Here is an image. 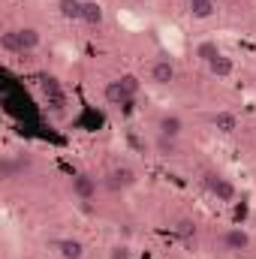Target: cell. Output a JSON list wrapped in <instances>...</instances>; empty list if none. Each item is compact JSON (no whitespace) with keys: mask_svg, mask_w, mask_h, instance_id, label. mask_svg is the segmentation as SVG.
I'll use <instances>...</instances> for the list:
<instances>
[{"mask_svg":"<svg viewBox=\"0 0 256 259\" xmlns=\"http://www.w3.org/2000/svg\"><path fill=\"white\" fill-rule=\"evenodd\" d=\"M39 42H42V36H39L36 27H12V30L3 33V49L12 52V55L33 52V49H39Z\"/></svg>","mask_w":256,"mask_h":259,"instance_id":"obj_1","label":"cell"},{"mask_svg":"<svg viewBox=\"0 0 256 259\" xmlns=\"http://www.w3.org/2000/svg\"><path fill=\"white\" fill-rule=\"evenodd\" d=\"M157 39H160V46H163V52H166L169 58H181L184 49H187L184 33H181L175 24H160V27H157Z\"/></svg>","mask_w":256,"mask_h":259,"instance_id":"obj_2","label":"cell"},{"mask_svg":"<svg viewBox=\"0 0 256 259\" xmlns=\"http://www.w3.org/2000/svg\"><path fill=\"white\" fill-rule=\"evenodd\" d=\"M205 190L214 196L217 202H232L235 193H238V190H235V184H232L229 178L217 175V172H208V175H205Z\"/></svg>","mask_w":256,"mask_h":259,"instance_id":"obj_3","label":"cell"},{"mask_svg":"<svg viewBox=\"0 0 256 259\" xmlns=\"http://www.w3.org/2000/svg\"><path fill=\"white\" fill-rule=\"evenodd\" d=\"M103 97H106L112 106H130L136 94L130 91L121 78H115V81H106V88H103Z\"/></svg>","mask_w":256,"mask_h":259,"instance_id":"obj_4","label":"cell"},{"mask_svg":"<svg viewBox=\"0 0 256 259\" xmlns=\"http://www.w3.org/2000/svg\"><path fill=\"white\" fill-rule=\"evenodd\" d=\"M223 247H226L229 253H241V250L250 247V235H247L241 226H232V229L223 232Z\"/></svg>","mask_w":256,"mask_h":259,"instance_id":"obj_5","label":"cell"},{"mask_svg":"<svg viewBox=\"0 0 256 259\" xmlns=\"http://www.w3.org/2000/svg\"><path fill=\"white\" fill-rule=\"evenodd\" d=\"M151 81L160 84V88L175 81V64H172V58H160V61L151 64Z\"/></svg>","mask_w":256,"mask_h":259,"instance_id":"obj_6","label":"cell"},{"mask_svg":"<svg viewBox=\"0 0 256 259\" xmlns=\"http://www.w3.org/2000/svg\"><path fill=\"white\" fill-rule=\"evenodd\" d=\"M72 196L81 199V202H91V199L97 196V178H91V175H84V172L72 175Z\"/></svg>","mask_w":256,"mask_h":259,"instance_id":"obj_7","label":"cell"},{"mask_svg":"<svg viewBox=\"0 0 256 259\" xmlns=\"http://www.w3.org/2000/svg\"><path fill=\"white\" fill-rule=\"evenodd\" d=\"M136 172L130 169V166H115L112 172H109V187L112 190H130V187H136Z\"/></svg>","mask_w":256,"mask_h":259,"instance_id":"obj_8","label":"cell"},{"mask_svg":"<svg viewBox=\"0 0 256 259\" xmlns=\"http://www.w3.org/2000/svg\"><path fill=\"white\" fill-rule=\"evenodd\" d=\"M118 24L127 30V33H139V30H145V18L139 15V12H133V9H118Z\"/></svg>","mask_w":256,"mask_h":259,"instance_id":"obj_9","label":"cell"},{"mask_svg":"<svg viewBox=\"0 0 256 259\" xmlns=\"http://www.w3.org/2000/svg\"><path fill=\"white\" fill-rule=\"evenodd\" d=\"M58 253L64 259H81L84 256V244L75 241V238H61V241H58Z\"/></svg>","mask_w":256,"mask_h":259,"instance_id":"obj_10","label":"cell"},{"mask_svg":"<svg viewBox=\"0 0 256 259\" xmlns=\"http://www.w3.org/2000/svg\"><path fill=\"white\" fill-rule=\"evenodd\" d=\"M208 69H211V75H217V78H229V75L235 72V61L226 58V55H220V58H214V61L208 64Z\"/></svg>","mask_w":256,"mask_h":259,"instance_id":"obj_11","label":"cell"},{"mask_svg":"<svg viewBox=\"0 0 256 259\" xmlns=\"http://www.w3.org/2000/svg\"><path fill=\"white\" fill-rule=\"evenodd\" d=\"M157 130H160L163 136L178 139V136H181V130H184V121H181L178 115H163V118H160V124H157Z\"/></svg>","mask_w":256,"mask_h":259,"instance_id":"obj_12","label":"cell"},{"mask_svg":"<svg viewBox=\"0 0 256 259\" xmlns=\"http://www.w3.org/2000/svg\"><path fill=\"white\" fill-rule=\"evenodd\" d=\"M81 21H84V24H91V27L103 24V6H100V3H94V0H84V6H81Z\"/></svg>","mask_w":256,"mask_h":259,"instance_id":"obj_13","label":"cell"},{"mask_svg":"<svg viewBox=\"0 0 256 259\" xmlns=\"http://www.w3.org/2000/svg\"><path fill=\"white\" fill-rule=\"evenodd\" d=\"M154 148H157V154H160V157H175V154H178V139L157 133V139H154Z\"/></svg>","mask_w":256,"mask_h":259,"instance_id":"obj_14","label":"cell"},{"mask_svg":"<svg viewBox=\"0 0 256 259\" xmlns=\"http://www.w3.org/2000/svg\"><path fill=\"white\" fill-rule=\"evenodd\" d=\"M214 12H217V3H214V0H193L190 3V15L193 18H199V21L211 18Z\"/></svg>","mask_w":256,"mask_h":259,"instance_id":"obj_15","label":"cell"},{"mask_svg":"<svg viewBox=\"0 0 256 259\" xmlns=\"http://www.w3.org/2000/svg\"><path fill=\"white\" fill-rule=\"evenodd\" d=\"M220 55H223V52L217 49V42H214V39H202V42L196 46V58H199V61H205V64H211V61H214V58H220Z\"/></svg>","mask_w":256,"mask_h":259,"instance_id":"obj_16","label":"cell"},{"mask_svg":"<svg viewBox=\"0 0 256 259\" xmlns=\"http://www.w3.org/2000/svg\"><path fill=\"white\" fill-rule=\"evenodd\" d=\"M81 0H61L58 3V9H61V15L69 18V21H81Z\"/></svg>","mask_w":256,"mask_h":259,"instance_id":"obj_17","label":"cell"},{"mask_svg":"<svg viewBox=\"0 0 256 259\" xmlns=\"http://www.w3.org/2000/svg\"><path fill=\"white\" fill-rule=\"evenodd\" d=\"M235 115H229V112H217L214 115V130H220V133H235Z\"/></svg>","mask_w":256,"mask_h":259,"instance_id":"obj_18","label":"cell"},{"mask_svg":"<svg viewBox=\"0 0 256 259\" xmlns=\"http://www.w3.org/2000/svg\"><path fill=\"white\" fill-rule=\"evenodd\" d=\"M21 169H27V160H9V157H6V160L0 163V175H3V178H12V175L21 172Z\"/></svg>","mask_w":256,"mask_h":259,"instance_id":"obj_19","label":"cell"},{"mask_svg":"<svg viewBox=\"0 0 256 259\" xmlns=\"http://www.w3.org/2000/svg\"><path fill=\"white\" fill-rule=\"evenodd\" d=\"M178 235H181L184 241L196 238V223H193V220H181V223H178Z\"/></svg>","mask_w":256,"mask_h":259,"instance_id":"obj_20","label":"cell"},{"mask_svg":"<svg viewBox=\"0 0 256 259\" xmlns=\"http://www.w3.org/2000/svg\"><path fill=\"white\" fill-rule=\"evenodd\" d=\"M109 259H133V250H130L127 244H115L109 250Z\"/></svg>","mask_w":256,"mask_h":259,"instance_id":"obj_21","label":"cell"},{"mask_svg":"<svg viewBox=\"0 0 256 259\" xmlns=\"http://www.w3.org/2000/svg\"><path fill=\"white\" fill-rule=\"evenodd\" d=\"M121 81H124V84H127L130 91H133V94H139V78H136V75H133V72H127V75H121Z\"/></svg>","mask_w":256,"mask_h":259,"instance_id":"obj_22","label":"cell"},{"mask_svg":"<svg viewBox=\"0 0 256 259\" xmlns=\"http://www.w3.org/2000/svg\"><path fill=\"white\" fill-rule=\"evenodd\" d=\"M184 3H187V6H190V3H193V0H184Z\"/></svg>","mask_w":256,"mask_h":259,"instance_id":"obj_23","label":"cell"}]
</instances>
